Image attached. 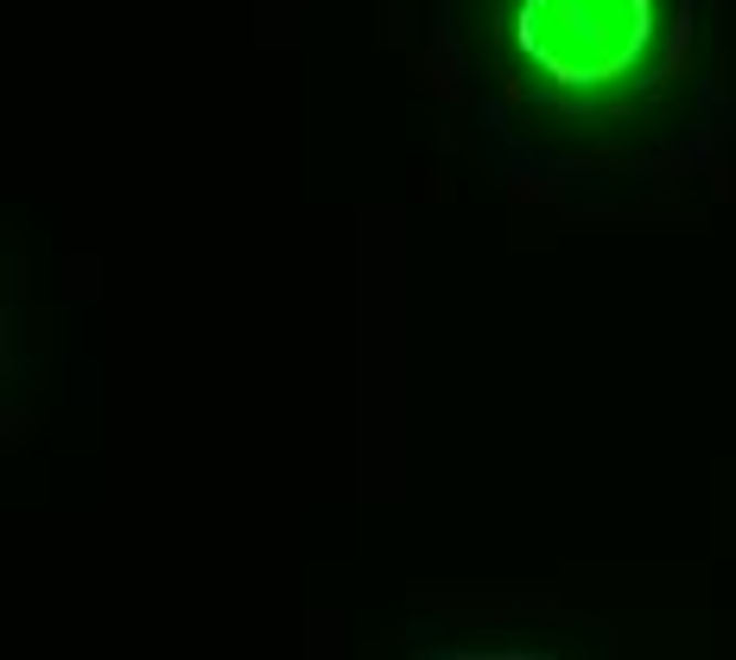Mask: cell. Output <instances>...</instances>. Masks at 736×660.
<instances>
[{
  "instance_id": "ba28073f",
  "label": "cell",
  "mask_w": 736,
  "mask_h": 660,
  "mask_svg": "<svg viewBox=\"0 0 736 660\" xmlns=\"http://www.w3.org/2000/svg\"><path fill=\"white\" fill-rule=\"evenodd\" d=\"M445 191H451V184H445V178H438V172H426V184H419V203H438V198H445Z\"/></svg>"
},
{
  "instance_id": "52a82bcc",
  "label": "cell",
  "mask_w": 736,
  "mask_h": 660,
  "mask_svg": "<svg viewBox=\"0 0 736 660\" xmlns=\"http://www.w3.org/2000/svg\"><path fill=\"white\" fill-rule=\"evenodd\" d=\"M502 102H508V108H521V102H527V83H521L514 71H502Z\"/></svg>"
},
{
  "instance_id": "8992f818",
  "label": "cell",
  "mask_w": 736,
  "mask_h": 660,
  "mask_svg": "<svg viewBox=\"0 0 736 660\" xmlns=\"http://www.w3.org/2000/svg\"><path fill=\"white\" fill-rule=\"evenodd\" d=\"M711 198H717V203L736 198V166H730V159H717V166H711Z\"/></svg>"
},
{
  "instance_id": "5b68a950",
  "label": "cell",
  "mask_w": 736,
  "mask_h": 660,
  "mask_svg": "<svg viewBox=\"0 0 736 660\" xmlns=\"http://www.w3.org/2000/svg\"><path fill=\"white\" fill-rule=\"evenodd\" d=\"M508 203H521V210H527V203H558V178H514V184H508Z\"/></svg>"
},
{
  "instance_id": "6da1fadb",
  "label": "cell",
  "mask_w": 736,
  "mask_h": 660,
  "mask_svg": "<svg viewBox=\"0 0 736 660\" xmlns=\"http://www.w3.org/2000/svg\"><path fill=\"white\" fill-rule=\"evenodd\" d=\"M413 76H419V89L438 102H463V45H457L451 20H445V0H431V39L413 51Z\"/></svg>"
},
{
  "instance_id": "277c9868",
  "label": "cell",
  "mask_w": 736,
  "mask_h": 660,
  "mask_svg": "<svg viewBox=\"0 0 736 660\" xmlns=\"http://www.w3.org/2000/svg\"><path fill=\"white\" fill-rule=\"evenodd\" d=\"M413 25H419V13H413V0H381V45L413 51Z\"/></svg>"
},
{
  "instance_id": "7a4b0ae2",
  "label": "cell",
  "mask_w": 736,
  "mask_h": 660,
  "mask_svg": "<svg viewBox=\"0 0 736 660\" xmlns=\"http://www.w3.org/2000/svg\"><path fill=\"white\" fill-rule=\"evenodd\" d=\"M711 166H717V134H698L692 147H666L648 159V172H660V184H692V178H711Z\"/></svg>"
},
{
  "instance_id": "3957f363",
  "label": "cell",
  "mask_w": 736,
  "mask_h": 660,
  "mask_svg": "<svg viewBox=\"0 0 736 660\" xmlns=\"http://www.w3.org/2000/svg\"><path fill=\"white\" fill-rule=\"evenodd\" d=\"M685 71H692V0H680V13H673L666 51H660V64H654V89H673Z\"/></svg>"
}]
</instances>
